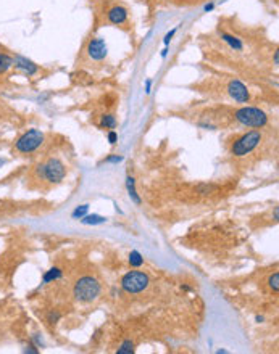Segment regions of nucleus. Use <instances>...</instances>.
I'll list each match as a JSON object with an SVG mask.
<instances>
[{
  "mask_svg": "<svg viewBox=\"0 0 279 354\" xmlns=\"http://www.w3.org/2000/svg\"><path fill=\"white\" fill-rule=\"evenodd\" d=\"M263 136L262 132L258 131H249L246 134H242L237 139H234V142L231 144V155L236 158H242V157H247L249 153H252L255 148L262 144Z\"/></svg>",
  "mask_w": 279,
  "mask_h": 354,
  "instance_id": "obj_1",
  "label": "nucleus"
},
{
  "mask_svg": "<svg viewBox=\"0 0 279 354\" xmlns=\"http://www.w3.org/2000/svg\"><path fill=\"white\" fill-rule=\"evenodd\" d=\"M44 140H45L44 132L37 129H29L15 142V150L21 155H31L42 147Z\"/></svg>",
  "mask_w": 279,
  "mask_h": 354,
  "instance_id": "obj_2",
  "label": "nucleus"
},
{
  "mask_svg": "<svg viewBox=\"0 0 279 354\" xmlns=\"http://www.w3.org/2000/svg\"><path fill=\"white\" fill-rule=\"evenodd\" d=\"M100 295V283L97 279L86 275V277H81L74 285V296L78 301L89 303L94 301L97 296Z\"/></svg>",
  "mask_w": 279,
  "mask_h": 354,
  "instance_id": "obj_3",
  "label": "nucleus"
},
{
  "mask_svg": "<svg viewBox=\"0 0 279 354\" xmlns=\"http://www.w3.org/2000/svg\"><path fill=\"white\" fill-rule=\"evenodd\" d=\"M39 176L48 183H60L66 176V166L58 158H48L39 166Z\"/></svg>",
  "mask_w": 279,
  "mask_h": 354,
  "instance_id": "obj_4",
  "label": "nucleus"
},
{
  "mask_svg": "<svg viewBox=\"0 0 279 354\" xmlns=\"http://www.w3.org/2000/svg\"><path fill=\"white\" fill-rule=\"evenodd\" d=\"M236 121L247 127H265L268 124L267 113L262 111L260 108H254V106H244V108L236 110L234 113Z\"/></svg>",
  "mask_w": 279,
  "mask_h": 354,
  "instance_id": "obj_5",
  "label": "nucleus"
},
{
  "mask_svg": "<svg viewBox=\"0 0 279 354\" xmlns=\"http://www.w3.org/2000/svg\"><path fill=\"white\" fill-rule=\"evenodd\" d=\"M149 283L150 280L147 274H144L141 271H131L123 277L121 287L124 292L128 293H141L149 287Z\"/></svg>",
  "mask_w": 279,
  "mask_h": 354,
  "instance_id": "obj_6",
  "label": "nucleus"
},
{
  "mask_svg": "<svg viewBox=\"0 0 279 354\" xmlns=\"http://www.w3.org/2000/svg\"><path fill=\"white\" fill-rule=\"evenodd\" d=\"M228 94L231 98H234L236 102H239V103H246L250 100V94H249V89L244 86V84L241 81H231L229 82V86H228Z\"/></svg>",
  "mask_w": 279,
  "mask_h": 354,
  "instance_id": "obj_7",
  "label": "nucleus"
},
{
  "mask_svg": "<svg viewBox=\"0 0 279 354\" xmlns=\"http://www.w3.org/2000/svg\"><path fill=\"white\" fill-rule=\"evenodd\" d=\"M87 55H89L90 60L102 61L107 56V44H105V40L100 39V37H95V39L90 40L89 45H87Z\"/></svg>",
  "mask_w": 279,
  "mask_h": 354,
  "instance_id": "obj_8",
  "label": "nucleus"
},
{
  "mask_svg": "<svg viewBox=\"0 0 279 354\" xmlns=\"http://www.w3.org/2000/svg\"><path fill=\"white\" fill-rule=\"evenodd\" d=\"M107 18L111 24L115 26H121V24H126L128 21V10L123 8V6H111L107 13Z\"/></svg>",
  "mask_w": 279,
  "mask_h": 354,
  "instance_id": "obj_9",
  "label": "nucleus"
},
{
  "mask_svg": "<svg viewBox=\"0 0 279 354\" xmlns=\"http://www.w3.org/2000/svg\"><path fill=\"white\" fill-rule=\"evenodd\" d=\"M13 65H15L18 69H21L24 74H27V76H32V74H36L37 71H39V68L34 65V63L31 61V60H27V58H24V56H15V58H13Z\"/></svg>",
  "mask_w": 279,
  "mask_h": 354,
  "instance_id": "obj_10",
  "label": "nucleus"
},
{
  "mask_svg": "<svg viewBox=\"0 0 279 354\" xmlns=\"http://www.w3.org/2000/svg\"><path fill=\"white\" fill-rule=\"evenodd\" d=\"M221 39L226 42V44L229 45L233 48V50H236V52H241L242 48H244V45H242V42H241V39H237L236 35H231V34H226V32H223L221 34Z\"/></svg>",
  "mask_w": 279,
  "mask_h": 354,
  "instance_id": "obj_11",
  "label": "nucleus"
},
{
  "mask_svg": "<svg viewBox=\"0 0 279 354\" xmlns=\"http://www.w3.org/2000/svg\"><path fill=\"white\" fill-rule=\"evenodd\" d=\"M13 66V58L6 53H0V74H5Z\"/></svg>",
  "mask_w": 279,
  "mask_h": 354,
  "instance_id": "obj_12",
  "label": "nucleus"
},
{
  "mask_svg": "<svg viewBox=\"0 0 279 354\" xmlns=\"http://www.w3.org/2000/svg\"><path fill=\"white\" fill-rule=\"evenodd\" d=\"M102 129H115L116 127V118L113 115H103L100 119Z\"/></svg>",
  "mask_w": 279,
  "mask_h": 354,
  "instance_id": "obj_13",
  "label": "nucleus"
},
{
  "mask_svg": "<svg viewBox=\"0 0 279 354\" xmlns=\"http://www.w3.org/2000/svg\"><path fill=\"white\" fill-rule=\"evenodd\" d=\"M126 187H128V192H129V196L134 200L137 204H141V198H139L137 192H136V185H134V179L132 177H128L126 179Z\"/></svg>",
  "mask_w": 279,
  "mask_h": 354,
  "instance_id": "obj_14",
  "label": "nucleus"
},
{
  "mask_svg": "<svg viewBox=\"0 0 279 354\" xmlns=\"http://www.w3.org/2000/svg\"><path fill=\"white\" fill-rule=\"evenodd\" d=\"M61 277V271L58 267H52L50 271H47L44 274V283H48V282H52V280H57Z\"/></svg>",
  "mask_w": 279,
  "mask_h": 354,
  "instance_id": "obj_15",
  "label": "nucleus"
},
{
  "mask_svg": "<svg viewBox=\"0 0 279 354\" xmlns=\"http://www.w3.org/2000/svg\"><path fill=\"white\" fill-rule=\"evenodd\" d=\"M129 264L132 267H141L144 264V258L139 251H131L129 254Z\"/></svg>",
  "mask_w": 279,
  "mask_h": 354,
  "instance_id": "obj_16",
  "label": "nucleus"
},
{
  "mask_svg": "<svg viewBox=\"0 0 279 354\" xmlns=\"http://www.w3.org/2000/svg\"><path fill=\"white\" fill-rule=\"evenodd\" d=\"M107 219L103 216H97V214H92V216H86L82 219V224H87V225H95V224H102L105 222Z\"/></svg>",
  "mask_w": 279,
  "mask_h": 354,
  "instance_id": "obj_17",
  "label": "nucleus"
},
{
  "mask_svg": "<svg viewBox=\"0 0 279 354\" xmlns=\"http://www.w3.org/2000/svg\"><path fill=\"white\" fill-rule=\"evenodd\" d=\"M131 353H134V343L128 340V342H124L121 345V348L118 350V354H131Z\"/></svg>",
  "mask_w": 279,
  "mask_h": 354,
  "instance_id": "obj_18",
  "label": "nucleus"
},
{
  "mask_svg": "<svg viewBox=\"0 0 279 354\" xmlns=\"http://www.w3.org/2000/svg\"><path fill=\"white\" fill-rule=\"evenodd\" d=\"M270 287H271V290H275V292H278L279 290V274L278 272H275L273 275H271L270 277Z\"/></svg>",
  "mask_w": 279,
  "mask_h": 354,
  "instance_id": "obj_19",
  "label": "nucleus"
},
{
  "mask_svg": "<svg viewBox=\"0 0 279 354\" xmlns=\"http://www.w3.org/2000/svg\"><path fill=\"white\" fill-rule=\"evenodd\" d=\"M87 209H89V206H87V204H82V206H81V208H76V209L73 211V217H74V219H78V217H82V216H84V214H86V212H87Z\"/></svg>",
  "mask_w": 279,
  "mask_h": 354,
  "instance_id": "obj_20",
  "label": "nucleus"
},
{
  "mask_svg": "<svg viewBox=\"0 0 279 354\" xmlns=\"http://www.w3.org/2000/svg\"><path fill=\"white\" fill-rule=\"evenodd\" d=\"M60 313H58V311H53V313H50V314H48V317H47V321L48 322H50V324H55V322H58L60 321Z\"/></svg>",
  "mask_w": 279,
  "mask_h": 354,
  "instance_id": "obj_21",
  "label": "nucleus"
},
{
  "mask_svg": "<svg viewBox=\"0 0 279 354\" xmlns=\"http://www.w3.org/2000/svg\"><path fill=\"white\" fill-rule=\"evenodd\" d=\"M199 192L202 193V195H208L213 190V187H210V185H199Z\"/></svg>",
  "mask_w": 279,
  "mask_h": 354,
  "instance_id": "obj_22",
  "label": "nucleus"
},
{
  "mask_svg": "<svg viewBox=\"0 0 279 354\" xmlns=\"http://www.w3.org/2000/svg\"><path fill=\"white\" fill-rule=\"evenodd\" d=\"M116 139H118L116 132H115V131H111V132L108 134V140H110V144H111V145H115V144H116Z\"/></svg>",
  "mask_w": 279,
  "mask_h": 354,
  "instance_id": "obj_23",
  "label": "nucleus"
},
{
  "mask_svg": "<svg viewBox=\"0 0 279 354\" xmlns=\"http://www.w3.org/2000/svg\"><path fill=\"white\" fill-rule=\"evenodd\" d=\"M174 32H176V31H171L170 34H166V37H165V44H168V42L171 40V37L174 35Z\"/></svg>",
  "mask_w": 279,
  "mask_h": 354,
  "instance_id": "obj_24",
  "label": "nucleus"
},
{
  "mask_svg": "<svg viewBox=\"0 0 279 354\" xmlns=\"http://www.w3.org/2000/svg\"><path fill=\"white\" fill-rule=\"evenodd\" d=\"M123 158L121 157H111V158H108L107 161H110V163H118V161H121Z\"/></svg>",
  "mask_w": 279,
  "mask_h": 354,
  "instance_id": "obj_25",
  "label": "nucleus"
},
{
  "mask_svg": "<svg viewBox=\"0 0 279 354\" xmlns=\"http://www.w3.org/2000/svg\"><path fill=\"white\" fill-rule=\"evenodd\" d=\"M212 8H213V5H212V3L205 6V10H207V11H208V10H212Z\"/></svg>",
  "mask_w": 279,
  "mask_h": 354,
  "instance_id": "obj_26",
  "label": "nucleus"
}]
</instances>
